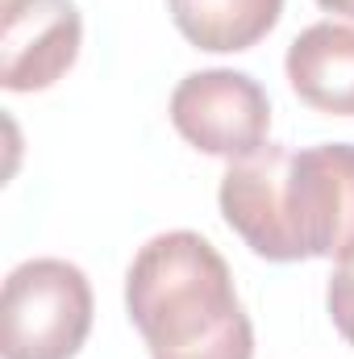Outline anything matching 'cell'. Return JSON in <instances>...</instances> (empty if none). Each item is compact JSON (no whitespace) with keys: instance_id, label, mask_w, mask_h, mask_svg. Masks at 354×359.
<instances>
[{"instance_id":"7a4b0ae2","label":"cell","mask_w":354,"mask_h":359,"mask_svg":"<svg viewBox=\"0 0 354 359\" xmlns=\"http://www.w3.org/2000/svg\"><path fill=\"white\" fill-rule=\"evenodd\" d=\"M92 330L88 276L67 259H29L8 271L0 301L4 359H71Z\"/></svg>"},{"instance_id":"52a82bcc","label":"cell","mask_w":354,"mask_h":359,"mask_svg":"<svg viewBox=\"0 0 354 359\" xmlns=\"http://www.w3.org/2000/svg\"><path fill=\"white\" fill-rule=\"evenodd\" d=\"M296 96L330 117H354V25L317 21L288 46Z\"/></svg>"},{"instance_id":"8992f818","label":"cell","mask_w":354,"mask_h":359,"mask_svg":"<svg viewBox=\"0 0 354 359\" xmlns=\"http://www.w3.org/2000/svg\"><path fill=\"white\" fill-rule=\"evenodd\" d=\"M292 151L279 142H263L259 151L229 159V172L221 176V217L229 230L271 264H296L300 251L288 230L283 213V184H288Z\"/></svg>"},{"instance_id":"30bf717a","label":"cell","mask_w":354,"mask_h":359,"mask_svg":"<svg viewBox=\"0 0 354 359\" xmlns=\"http://www.w3.org/2000/svg\"><path fill=\"white\" fill-rule=\"evenodd\" d=\"M321 8H330V13H342V17H354V0H317Z\"/></svg>"},{"instance_id":"ba28073f","label":"cell","mask_w":354,"mask_h":359,"mask_svg":"<svg viewBox=\"0 0 354 359\" xmlns=\"http://www.w3.org/2000/svg\"><path fill=\"white\" fill-rule=\"evenodd\" d=\"M176 29L200 50H250L283 13V0H167Z\"/></svg>"},{"instance_id":"9c48e42d","label":"cell","mask_w":354,"mask_h":359,"mask_svg":"<svg viewBox=\"0 0 354 359\" xmlns=\"http://www.w3.org/2000/svg\"><path fill=\"white\" fill-rule=\"evenodd\" d=\"M330 318H334L338 334L354 347V255L342 259L330 280Z\"/></svg>"},{"instance_id":"6da1fadb","label":"cell","mask_w":354,"mask_h":359,"mask_svg":"<svg viewBox=\"0 0 354 359\" xmlns=\"http://www.w3.org/2000/svg\"><path fill=\"white\" fill-rule=\"evenodd\" d=\"M125 309L150 359H255L229 264L192 230L150 238L125 276Z\"/></svg>"},{"instance_id":"5b68a950","label":"cell","mask_w":354,"mask_h":359,"mask_svg":"<svg viewBox=\"0 0 354 359\" xmlns=\"http://www.w3.org/2000/svg\"><path fill=\"white\" fill-rule=\"evenodd\" d=\"M84 21L71 0H0V84L50 88L80 55Z\"/></svg>"},{"instance_id":"3957f363","label":"cell","mask_w":354,"mask_h":359,"mask_svg":"<svg viewBox=\"0 0 354 359\" xmlns=\"http://www.w3.org/2000/svg\"><path fill=\"white\" fill-rule=\"evenodd\" d=\"M283 213L300 259L354 255V147L321 142L292 151Z\"/></svg>"},{"instance_id":"277c9868","label":"cell","mask_w":354,"mask_h":359,"mask_svg":"<svg viewBox=\"0 0 354 359\" xmlns=\"http://www.w3.org/2000/svg\"><path fill=\"white\" fill-rule=\"evenodd\" d=\"M171 126L204 155L242 159L267 142L271 100L246 72H196L171 92Z\"/></svg>"}]
</instances>
